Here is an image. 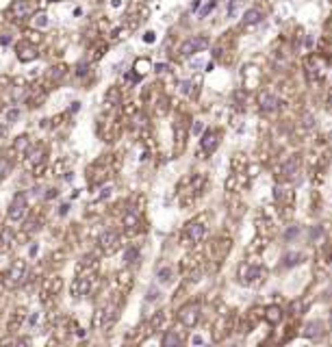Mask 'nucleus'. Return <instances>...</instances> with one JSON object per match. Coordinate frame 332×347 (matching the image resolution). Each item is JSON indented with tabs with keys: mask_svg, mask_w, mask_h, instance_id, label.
Returning a JSON list of instances; mask_svg holds the SVG:
<instances>
[{
	"mask_svg": "<svg viewBox=\"0 0 332 347\" xmlns=\"http://www.w3.org/2000/svg\"><path fill=\"white\" fill-rule=\"evenodd\" d=\"M237 276H239L241 285H246V287H261L265 282L267 271H265L263 265H258L254 261H246V263L239 265V273H237Z\"/></svg>",
	"mask_w": 332,
	"mask_h": 347,
	"instance_id": "1",
	"label": "nucleus"
},
{
	"mask_svg": "<svg viewBox=\"0 0 332 347\" xmlns=\"http://www.w3.org/2000/svg\"><path fill=\"white\" fill-rule=\"evenodd\" d=\"M304 78L311 87H319L323 83V78H326V61L317 54H311L304 61Z\"/></svg>",
	"mask_w": 332,
	"mask_h": 347,
	"instance_id": "2",
	"label": "nucleus"
},
{
	"mask_svg": "<svg viewBox=\"0 0 332 347\" xmlns=\"http://www.w3.org/2000/svg\"><path fill=\"white\" fill-rule=\"evenodd\" d=\"M206 237V224L204 219H193L185 226L183 232V245H196Z\"/></svg>",
	"mask_w": 332,
	"mask_h": 347,
	"instance_id": "3",
	"label": "nucleus"
},
{
	"mask_svg": "<svg viewBox=\"0 0 332 347\" xmlns=\"http://www.w3.org/2000/svg\"><path fill=\"white\" fill-rule=\"evenodd\" d=\"M299 174H302V159L299 154H291L289 161L280 169V182H297L299 180Z\"/></svg>",
	"mask_w": 332,
	"mask_h": 347,
	"instance_id": "4",
	"label": "nucleus"
},
{
	"mask_svg": "<svg viewBox=\"0 0 332 347\" xmlns=\"http://www.w3.org/2000/svg\"><path fill=\"white\" fill-rule=\"evenodd\" d=\"M178 321L185 328H193L200 321V304L198 302H189L185 304L180 310H178Z\"/></svg>",
	"mask_w": 332,
	"mask_h": 347,
	"instance_id": "5",
	"label": "nucleus"
},
{
	"mask_svg": "<svg viewBox=\"0 0 332 347\" xmlns=\"http://www.w3.org/2000/svg\"><path fill=\"white\" fill-rule=\"evenodd\" d=\"M206 48H208V37H204V35L189 37L187 42H183V46H180V56H193L202 50H206Z\"/></svg>",
	"mask_w": 332,
	"mask_h": 347,
	"instance_id": "6",
	"label": "nucleus"
},
{
	"mask_svg": "<svg viewBox=\"0 0 332 347\" xmlns=\"http://www.w3.org/2000/svg\"><path fill=\"white\" fill-rule=\"evenodd\" d=\"M220 141H222V133L217 131V128H208L200 139V150L204 152L206 156H210L217 150V146H220Z\"/></svg>",
	"mask_w": 332,
	"mask_h": 347,
	"instance_id": "7",
	"label": "nucleus"
},
{
	"mask_svg": "<svg viewBox=\"0 0 332 347\" xmlns=\"http://www.w3.org/2000/svg\"><path fill=\"white\" fill-rule=\"evenodd\" d=\"M26 211H28V202H26V196L24 193H18L13 198V202L9 204V219L11 222H22L26 217Z\"/></svg>",
	"mask_w": 332,
	"mask_h": 347,
	"instance_id": "8",
	"label": "nucleus"
},
{
	"mask_svg": "<svg viewBox=\"0 0 332 347\" xmlns=\"http://www.w3.org/2000/svg\"><path fill=\"white\" fill-rule=\"evenodd\" d=\"M256 232H258V237H265V239L274 237V232H276V222L271 219V213L269 211H263L261 215H258V219H256Z\"/></svg>",
	"mask_w": 332,
	"mask_h": 347,
	"instance_id": "9",
	"label": "nucleus"
},
{
	"mask_svg": "<svg viewBox=\"0 0 332 347\" xmlns=\"http://www.w3.org/2000/svg\"><path fill=\"white\" fill-rule=\"evenodd\" d=\"M31 3L28 0H13V3L9 5V9H7V18H11V20H24V18H28L31 15Z\"/></svg>",
	"mask_w": 332,
	"mask_h": 347,
	"instance_id": "10",
	"label": "nucleus"
},
{
	"mask_svg": "<svg viewBox=\"0 0 332 347\" xmlns=\"http://www.w3.org/2000/svg\"><path fill=\"white\" fill-rule=\"evenodd\" d=\"M280 100H278V96L274 93L271 89H265V91H261L258 93V107H261V111H265V113H274V111H278L280 109Z\"/></svg>",
	"mask_w": 332,
	"mask_h": 347,
	"instance_id": "11",
	"label": "nucleus"
},
{
	"mask_svg": "<svg viewBox=\"0 0 332 347\" xmlns=\"http://www.w3.org/2000/svg\"><path fill=\"white\" fill-rule=\"evenodd\" d=\"M274 200H276V204L282 208V211H289L293 208V191L287 187H276V191H274Z\"/></svg>",
	"mask_w": 332,
	"mask_h": 347,
	"instance_id": "12",
	"label": "nucleus"
},
{
	"mask_svg": "<svg viewBox=\"0 0 332 347\" xmlns=\"http://www.w3.org/2000/svg\"><path fill=\"white\" fill-rule=\"evenodd\" d=\"M18 59L22 61V63H28V61H35L37 59V46L33 44V42H28V39H22V42L18 44Z\"/></svg>",
	"mask_w": 332,
	"mask_h": 347,
	"instance_id": "13",
	"label": "nucleus"
},
{
	"mask_svg": "<svg viewBox=\"0 0 332 347\" xmlns=\"http://www.w3.org/2000/svg\"><path fill=\"white\" fill-rule=\"evenodd\" d=\"M98 243H100V247H102V252L113 254V252H115V249L119 247V237H117V232L107 230V232H102V235H100Z\"/></svg>",
	"mask_w": 332,
	"mask_h": 347,
	"instance_id": "14",
	"label": "nucleus"
},
{
	"mask_svg": "<svg viewBox=\"0 0 332 347\" xmlns=\"http://www.w3.org/2000/svg\"><path fill=\"white\" fill-rule=\"evenodd\" d=\"M24 273H26V263H24V261H15L11 265L9 273H7V285H9V287H18L22 282V278H24Z\"/></svg>",
	"mask_w": 332,
	"mask_h": 347,
	"instance_id": "15",
	"label": "nucleus"
},
{
	"mask_svg": "<svg viewBox=\"0 0 332 347\" xmlns=\"http://www.w3.org/2000/svg\"><path fill=\"white\" fill-rule=\"evenodd\" d=\"M241 76H244L246 89H256L258 83H261V70L256 66H246L244 72H241Z\"/></svg>",
	"mask_w": 332,
	"mask_h": 347,
	"instance_id": "16",
	"label": "nucleus"
},
{
	"mask_svg": "<svg viewBox=\"0 0 332 347\" xmlns=\"http://www.w3.org/2000/svg\"><path fill=\"white\" fill-rule=\"evenodd\" d=\"M92 280H94L92 273L78 276V278L74 280V285H72V291H74V295H76V297H85V295H89V291H92Z\"/></svg>",
	"mask_w": 332,
	"mask_h": 347,
	"instance_id": "17",
	"label": "nucleus"
},
{
	"mask_svg": "<svg viewBox=\"0 0 332 347\" xmlns=\"http://www.w3.org/2000/svg\"><path fill=\"white\" fill-rule=\"evenodd\" d=\"M263 317L267 319V324L278 326L280 321H282V317H285V312H282L280 306H267V308L263 310Z\"/></svg>",
	"mask_w": 332,
	"mask_h": 347,
	"instance_id": "18",
	"label": "nucleus"
},
{
	"mask_svg": "<svg viewBox=\"0 0 332 347\" xmlns=\"http://www.w3.org/2000/svg\"><path fill=\"white\" fill-rule=\"evenodd\" d=\"M122 222H124V228H126L128 232H131V235H133V232H137V230H139V226H141V222H139V215H137V211H126Z\"/></svg>",
	"mask_w": 332,
	"mask_h": 347,
	"instance_id": "19",
	"label": "nucleus"
},
{
	"mask_svg": "<svg viewBox=\"0 0 332 347\" xmlns=\"http://www.w3.org/2000/svg\"><path fill=\"white\" fill-rule=\"evenodd\" d=\"M261 20H263V9L254 7V9H248V11H246V15H244V20H241V24H244L246 28H250V26H254V24H258Z\"/></svg>",
	"mask_w": 332,
	"mask_h": 347,
	"instance_id": "20",
	"label": "nucleus"
},
{
	"mask_svg": "<svg viewBox=\"0 0 332 347\" xmlns=\"http://www.w3.org/2000/svg\"><path fill=\"white\" fill-rule=\"evenodd\" d=\"M230 328H232V317H222L215 324V341H222V338L230 332Z\"/></svg>",
	"mask_w": 332,
	"mask_h": 347,
	"instance_id": "21",
	"label": "nucleus"
},
{
	"mask_svg": "<svg viewBox=\"0 0 332 347\" xmlns=\"http://www.w3.org/2000/svg\"><path fill=\"white\" fill-rule=\"evenodd\" d=\"M215 3L217 0H198V3L193 5V9L198 11V18H206V15L215 9Z\"/></svg>",
	"mask_w": 332,
	"mask_h": 347,
	"instance_id": "22",
	"label": "nucleus"
},
{
	"mask_svg": "<svg viewBox=\"0 0 332 347\" xmlns=\"http://www.w3.org/2000/svg\"><path fill=\"white\" fill-rule=\"evenodd\" d=\"M304 261H306V256L302 252H289L282 256V265H285V267H297V265Z\"/></svg>",
	"mask_w": 332,
	"mask_h": 347,
	"instance_id": "23",
	"label": "nucleus"
},
{
	"mask_svg": "<svg viewBox=\"0 0 332 347\" xmlns=\"http://www.w3.org/2000/svg\"><path fill=\"white\" fill-rule=\"evenodd\" d=\"M321 334H323V324H321V321H309V324L304 326V336L317 338Z\"/></svg>",
	"mask_w": 332,
	"mask_h": 347,
	"instance_id": "24",
	"label": "nucleus"
},
{
	"mask_svg": "<svg viewBox=\"0 0 332 347\" xmlns=\"http://www.w3.org/2000/svg\"><path fill=\"white\" fill-rule=\"evenodd\" d=\"M15 247V237L11 230H3V235H0V249L3 252H9V249Z\"/></svg>",
	"mask_w": 332,
	"mask_h": 347,
	"instance_id": "25",
	"label": "nucleus"
},
{
	"mask_svg": "<svg viewBox=\"0 0 332 347\" xmlns=\"http://www.w3.org/2000/svg\"><path fill=\"white\" fill-rule=\"evenodd\" d=\"M104 102H107V107H117V104H122V93H119L117 87H111L104 96Z\"/></svg>",
	"mask_w": 332,
	"mask_h": 347,
	"instance_id": "26",
	"label": "nucleus"
},
{
	"mask_svg": "<svg viewBox=\"0 0 332 347\" xmlns=\"http://www.w3.org/2000/svg\"><path fill=\"white\" fill-rule=\"evenodd\" d=\"M61 291V278L59 276H54V278H48L46 280V287H44V295H56Z\"/></svg>",
	"mask_w": 332,
	"mask_h": 347,
	"instance_id": "27",
	"label": "nucleus"
},
{
	"mask_svg": "<svg viewBox=\"0 0 332 347\" xmlns=\"http://www.w3.org/2000/svg\"><path fill=\"white\" fill-rule=\"evenodd\" d=\"M68 68L66 66H52L50 70H48V80H52V83H59V80L66 76Z\"/></svg>",
	"mask_w": 332,
	"mask_h": 347,
	"instance_id": "28",
	"label": "nucleus"
},
{
	"mask_svg": "<svg viewBox=\"0 0 332 347\" xmlns=\"http://www.w3.org/2000/svg\"><path fill=\"white\" fill-rule=\"evenodd\" d=\"M133 70H135V74H137V76L148 74V72H150V59H137V61H135V66H133Z\"/></svg>",
	"mask_w": 332,
	"mask_h": 347,
	"instance_id": "29",
	"label": "nucleus"
},
{
	"mask_svg": "<svg viewBox=\"0 0 332 347\" xmlns=\"http://www.w3.org/2000/svg\"><path fill=\"white\" fill-rule=\"evenodd\" d=\"M306 308H309V302H306V300L291 302V314H293V317H299L302 312H306Z\"/></svg>",
	"mask_w": 332,
	"mask_h": 347,
	"instance_id": "30",
	"label": "nucleus"
},
{
	"mask_svg": "<svg viewBox=\"0 0 332 347\" xmlns=\"http://www.w3.org/2000/svg\"><path fill=\"white\" fill-rule=\"evenodd\" d=\"M172 276H174L172 267H161L157 271V278H159V282H163V285H169V282H172Z\"/></svg>",
	"mask_w": 332,
	"mask_h": 347,
	"instance_id": "31",
	"label": "nucleus"
},
{
	"mask_svg": "<svg viewBox=\"0 0 332 347\" xmlns=\"http://www.w3.org/2000/svg\"><path fill=\"white\" fill-rule=\"evenodd\" d=\"M180 341H183V338L178 336V334L174 332V330H169V332L163 336V341H161V343H163L165 347H172V345H180Z\"/></svg>",
	"mask_w": 332,
	"mask_h": 347,
	"instance_id": "32",
	"label": "nucleus"
},
{
	"mask_svg": "<svg viewBox=\"0 0 332 347\" xmlns=\"http://www.w3.org/2000/svg\"><path fill=\"white\" fill-rule=\"evenodd\" d=\"M33 24H35L37 28H46V26H50V18H48L46 13H37L35 20H33Z\"/></svg>",
	"mask_w": 332,
	"mask_h": 347,
	"instance_id": "33",
	"label": "nucleus"
},
{
	"mask_svg": "<svg viewBox=\"0 0 332 347\" xmlns=\"http://www.w3.org/2000/svg\"><path fill=\"white\" fill-rule=\"evenodd\" d=\"M137 256H139V249H137V247H126V252H124V263H126V265L135 263Z\"/></svg>",
	"mask_w": 332,
	"mask_h": 347,
	"instance_id": "34",
	"label": "nucleus"
},
{
	"mask_svg": "<svg viewBox=\"0 0 332 347\" xmlns=\"http://www.w3.org/2000/svg\"><path fill=\"white\" fill-rule=\"evenodd\" d=\"M9 172H11V161L7 156H3V159H0V178L9 176Z\"/></svg>",
	"mask_w": 332,
	"mask_h": 347,
	"instance_id": "35",
	"label": "nucleus"
},
{
	"mask_svg": "<svg viewBox=\"0 0 332 347\" xmlns=\"http://www.w3.org/2000/svg\"><path fill=\"white\" fill-rule=\"evenodd\" d=\"M28 143H31V141H28V137H26V135H22V137H18V139H15V146H13V148L18 150V152H24V150L28 148Z\"/></svg>",
	"mask_w": 332,
	"mask_h": 347,
	"instance_id": "36",
	"label": "nucleus"
},
{
	"mask_svg": "<svg viewBox=\"0 0 332 347\" xmlns=\"http://www.w3.org/2000/svg\"><path fill=\"white\" fill-rule=\"evenodd\" d=\"M22 321H24V314H22V310H18V312H15V314H13L11 324H9V330H11V332H13V330H15V328H18V324H22Z\"/></svg>",
	"mask_w": 332,
	"mask_h": 347,
	"instance_id": "37",
	"label": "nucleus"
},
{
	"mask_svg": "<svg viewBox=\"0 0 332 347\" xmlns=\"http://www.w3.org/2000/svg\"><path fill=\"white\" fill-rule=\"evenodd\" d=\"M18 117H20V109L7 111V124H15V122H18Z\"/></svg>",
	"mask_w": 332,
	"mask_h": 347,
	"instance_id": "38",
	"label": "nucleus"
},
{
	"mask_svg": "<svg viewBox=\"0 0 332 347\" xmlns=\"http://www.w3.org/2000/svg\"><path fill=\"white\" fill-rule=\"evenodd\" d=\"M191 87H193V83H191V80H183V83H180V91H183L185 96H191V93H193V89H191Z\"/></svg>",
	"mask_w": 332,
	"mask_h": 347,
	"instance_id": "39",
	"label": "nucleus"
},
{
	"mask_svg": "<svg viewBox=\"0 0 332 347\" xmlns=\"http://www.w3.org/2000/svg\"><path fill=\"white\" fill-rule=\"evenodd\" d=\"M155 39H157V33H155V30H148V33L143 35V42H145V44H155Z\"/></svg>",
	"mask_w": 332,
	"mask_h": 347,
	"instance_id": "40",
	"label": "nucleus"
},
{
	"mask_svg": "<svg viewBox=\"0 0 332 347\" xmlns=\"http://www.w3.org/2000/svg\"><path fill=\"white\" fill-rule=\"evenodd\" d=\"M9 44H11V35L0 33V46H9Z\"/></svg>",
	"mask_w": 332,
	"mask_h": 347,
	"instance_id": "41",
	"label": "nucleus"
},
{
	"mask_svg": "<svg viewBox=\"0 0 332 347\" xmlns=\"http://www.w3.org/2000/svg\"><path fill=\"white\" fill-rule=\"evenodd\" d=\"M76 74H78V76L87 74V63H85V61H83V63H78V66H76Z\"/></svg>",
	"mask_w": 332,
	"mask_h": 347,
	"instance_id": "42",
	"label": "nucleus"
},
{
	"mask_svg": "<svg viewBox=\"0 0 332 347\" xmlns=\"http://www.w3.org/2000/svg\"><path fill=\"white\" fill-rule=\"evenodd\" d=\"M159 291H157V289H150V291H148V302H155V300H159Z\"/></svg>",
	"mask_w": 332,
	"mask_h": 347,
	"instance_id": "43",
	"label": "nucleus"
},
{
	"mask_svg": "<svg viewBox=\"0 0 332 347\" xmlns=\"http://www.w3.org/2000/svg\"><path fill=\"white\" fill-rule=\"evenodd\" d=\"M295 235H297V226H291V228L285 232V237H287V239H293Z\"/></svg>",
	"mask_w": 332,
	"mask_h": 347,
	"instance_id": "44",
	"label": "nucleus"
},
{
	"mask_svg": "<svg viewBox=\"0 0 332 347\" xmlns=\"http://www.w3.org/2000/svg\"><path fill=\"white\" fill-rule=\"evenodd\" d=\"M37 321H39V314H37V312H35V314H31L28 324H31V326H37Z\"/></svg>",
	"mask_w": 332,
	"mask_h": 347,
	"instance_id": "45",
	"label": "nucleus"
},
{
	"mask_svg": "<svg viewBox=\"0 0 332 347\" xmlns=\"http://www.w3.org/2000/svg\"><path fill=\"white\" fill-rule=\"evenodd\" d=\"M56 193H59V191H56V189H50V191H48V193H46V200H50V198H56Z\"/></svg>",
	"mask_w": 332,
	"mask_h": 347,
	"instance_id": "46",
	"label": "nucleus"
},
{
	"mask_svg": "<svg viewBox=\"0 0 332 347\" xmlns=\"http://www.w3.org/2000/svg\"><path fill=\"white\" fill-rule=\"evenodd\" d=\"M193 133H196V135H200V133H202V124H200V122L193 124Z\"/></svg>",
	"mask_w": 332,
	"mask_h": 347,
	"instance_id": "47",
	"label": "nucleus"
},
{
	"mask_svg": "<svg viewBox=\"0 0 332 347\" xmlns=\"http://www.w3.org/2000/svg\"><path fill=\"white\" fill-rule=\"evenodd\" d=\"M111 7H113V9H117V7H122V0H111Z\"/></svg>",
	"mask_w": 332,
	"mask_h": 347,
	"instance_id": "48",
	"label": "nucleus"
},
{
	"mask_svg": "<svg viewBox=\"0 0 332 347\" xmlns=\"http://www.w3.org/2000/svg\"><path fill=\"white\" fill-rule=\"evenodd\" d=\"M193 343H196V345H202V343H204V338H202V336H193Z\"/></svg>",
	"mask_w": 332,
	"mask_h": 347,
	"instance_id": "49",
	"label": "nucleus"
},
{
	"mask_svg": "<svg viewBox=\"0 0 332 347\" xmlns=\"http://www.w3.org/2000/svg\"><path fill=\"white\" fill-rule=\"evenodd\" d=\"M68 208H70V204H63V206H61V211H59V213H61V215H66V213H68Z\"/></svg>",
	"mask_w": 332,
	"mask_h": 347,
	"instance_id": "50",
	"label": "nucleus"
},
{
	"mask_svg": "<svg viewBox=\"0 0 332 347\" xmlns=\"http://www.w3.org/2000/svg\"><path fill=\"white\" fill-rule=\"evenodd\" d=\"M165 70H167L165 63H161V66H157V72H165Z\"/></svg>",
	"mask_w": 332,
	"mask_h": 347,
	"instance_id": "51",
	"label": "nucleus"
},
{
	"mask_svg": "<svg viewBox=\"0 0 332 347\" xmlns=\"http://www.w3.org/2000/svg\"><path fill=\"white\" fill-rule=\"evenodd\" d=\"M328 107H330V111H332V91H330V96H328Z\"/></svg>",
	"mask_w": 332,
	"mask_h": 347,
	"instance_id": "52",
	"label": "nucleus"
},
{
	"mask_svg": "<svg viewBox=\"0 0 332 347\" xmlns=\"http://www.w3.org/2000/svg\"><path fill=\"white\" fill-rule=\"evenodd\" d=\"M0 135H5V128H3V124H0Z\"/></svg>",
	"mask_w": 332,
	"mask_h": 347,
	"instance_id": "53",
	"label": "nucleus"
},
{
	"mask_svg": "<svg viewBox=\"0 0 332 347\" xmlns=\"http://www.w3.org/2000/svg\"><path fill=\"white\" fill-rule=\"evenodd\" d=\"M330 326H332V310H330Z\"/></svg>",
	"mask_w": 332,
	"mask_h": 347,
	"instance_id": "54",
	"label": "nucleus"
},
{
	"mask_svg": "<svg viewBox=\"0 0 332 347\" xmlns=\"http://www.w3.org/2000/svg\"><path fill=\"white\" fill-rule=\"evenodd\" d=\"M0 280H3V276H0Z\"/></svg>",
	"mask_w": 332,
	"mask_h": 347,
	"instance_id": "55",
	"label": "nucleus"
}]
</instances>
